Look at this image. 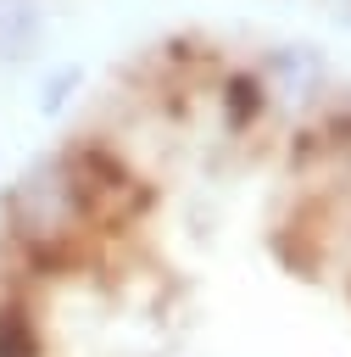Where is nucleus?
<instances>
[{"label": "nucleus", "instance_id": "1", "mask_svg": "<svg viewBox=\"0 0 351 357\" xmlns=\"http://www.w3.org/2000/svg\"><path fill=\"white\" fill-rule=\"evenodd\" d=\"M39 28H45L39 0H0V61H22V56H33Z\"/></svg>", "mask_w": 351, "mask_h": 357}]
</instances>
